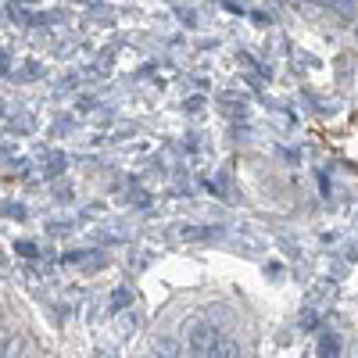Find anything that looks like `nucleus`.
I'll return each mask as SVG.
<instances>
[{
  "label": "nucleus",
  "instance_id": "1",
  "mask_svg": "<svg viewBox=\"0 0 358 358\" xmlns=\"http://www.w3.org/2000/svg\"><path fill=\"white\" fill-rule=\"evenodd\" d=\"M219 344H222V334H219V326H215V322H208V319H194V322H187V348H190V355L208 358Z\"/></svg>",
  "mask_w": 358,
  "mask_h": 358
},
{
  "label": "nucleus",
  "instance_id": "2",
  "mask_svg": "<svg viewBox=\"0 0 358 358\" xmlns=\"http://www.w3.org/2000/svg\"><path fill=\"white\" fill-rule=\"evenodd\" d=\"M208 358H241V351H236V341H226V337H222V344L208 355Z\"/></svg>",
  "mask_w": 358,
  "mask_h": 358
},
{
  "label": "nucleus",
  "instance_id": "3",
  "mask_svg": "<svg viewBox=\"0 0 358 358\" xmlns=\"http://www.w3.org/2000/svg\"><path fill=\"white\" fill-rule=\"evenodd\" d=\"M18 348H22L18 337H8V334H4V358H18Z\"/></svg>",
  "mask_w": 358,
  "mask_h": 358
},
{
  "label": "nucleus",
  "instance_id": "4",
  "mask_svg": "<svg viewBox=\"0 0 358 358\" xmlns=\"http://www.w3.org/2000/svg\"><path fill=\"white\" fill-rule=\"evenodd\" d=\"M190 358H197V355H190Z\"/></svg>",
  "mask_w": 358,
  "mask_h": 358
}]
</instances>
